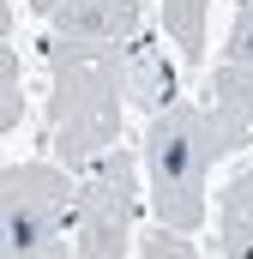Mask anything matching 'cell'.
<instances>
[{
    "label": "cell",
    "instance_id": "obj_1",
    "mask_svg": "<svg viewBox=\"0 0 253 259\" xmlns=\"http://www.w3.org/2000/svg\"><path fill=\"white\" fill-rule=\"evenodd\" d=\"M247 145H253V127L235 109L211 103V97L205 103H169L163 115H151L139 157H145V181H151L157 223L193 235L205 223V175L223 157L247 151Z\"/></svg>",
    "mask_w": 253,
    "mask_h": 259
},
{
    "label": "cell",
    "instance_id": "obj_2",
    "mask_svg": "<svg viewBox=\"0 0 253 259\" xmlns=\"http://www.w3.org/2000/svg\"><path fill=\"white\" fill-rule=\"evenodd\" d=\"M55 91H49V145L66 169H91L121 145L126 121V42L49 36L43 42Z\"/></svg>",
    "mask_w": 253,
    "mask_h": 259
},
{
    "label": "cell",
    "instance_id": "obj_3",
    "mask_svg": "<svg viewBox=\"0 0 253 259\" xmlns=\"http://www.w3.org/2000/svg\"><path fill=\"white\" fill-rule=\"evenodd\" d=\"M72 205H78V187L66 163H6L0 169V259H66Z\"/></svg>",
    "mask_w": 253,
    "mask_h": 259
},
{
    "label": "cell",
    "instance_id": "obj_4",
    "mask_svg": "<svg viewBox=\"0 0 253 259\" xmlns=\"http://www.w3.org/2000/svg\"><path fill=\"white\" fill-rule=\"evenodd\" d=\"M133 205H139V157L115 145L91 163V175L78 181L72 205V253L78 259H126L133 235Z\"/></svg>",
    "mask_w": 253,
    "mask_h": 259
},
{
    "label": "cell",
    "instance_id": "obj_5",
    "mask_svg": "<svg viewBox=\"0 0 253 259\" xmlns=\"http://www.w3.org/2000/svg\"><path fill=\"white\" fill-rule=\"evenodd\" d=\"M55 36H91V42H139V0H61L49 12Z\"/></svg>",
    "mask_w": 253,
    "mask_h": 259
},
{
    "label": "cell",
    "instance_id": "obj_6",
    "mask_svg": "<svg viewBox=\"0 0 253 259\" xmlns=\"http://www.w3.org/2000/svg\"><path fill=\"white\" fill-rule=\"evenodd\" d=\"M126 103L145 109V115H163L169 103H181L175 97V66H169V55L151 36L126 42Z\"/></svg>",
    "mask_w": 253,
    "mask_h": 259
},
{
    "label": "cell",
    "instance_id": "obj_7",
    "mask_svg": "<svg viewBox=\"0 0 253 259\" xmlns=\"http://www.w3.org/2000/svg\"><path fill=\"white\" fill-rule=\"evenodd\" d=\"M217 247L223 259H253V163L223 181V199H217Z\"/></svg>",
    "mask_w": 253,
    "mask_h": 259
},
{
    "label": "cell",
    "instance_id": "obj_8",
    "mask_svg": "<svg viewBox=\"0 0 253 259\" xmlns=\"http://www.w3.org/2000/svg\"><path fill=\"white\" fill-rule=\"evenodd\" d=\"M205 18H211V0H163V30L187 61L205 55Z\"/></svg>",
    "mask_w": 253,
    "mask_h": 259
},
{
    "label": "cell",
    "instance_id": "obj_9",
    "mask_svg": "<svg viewBox=\"0 0 253 259\" xmlns=\"http://www.w3.org/2000/svg\"><path fill=\"white\" fill-rule=\"evenodd\" d=\"M205 97H211V103H223V109H235V115H241V121L253 127V66H241V61H223L217 72H211Z\"/></svg>",
    "mask_w": 253,
    "mask_h": 259
},
{
    "label": "cell",
    "instance_id": "obj_10",
    "mask_svg": "<svg viewBox=\"0 0 253 259\" xmlns=\"http://www.w3.org/2000/svg\"><path fill=\"white\" fill-rule=\"evenodd\" d=\"M24 121V78H18V49L0 36V133H18Z\"/></svg>",
    "mask_w": 253,
    "mask_h": 259
},
{
    "label": "cell",
    "instance_id": "obj_11",
    "mask_svg": "<svg viewBox=\"0 0 253 259\" xmlns=\"http://www.w3.org/2000/svg\"><path fill=\"white\" fill-rule=\"evenodd\" d=\"M139 259H199V253H193V241L181 235V229L157 223V229H145V235H139Z\"/></svg>",
    "mask_w": 253,
    "mask_h": 259
},
{
    "label": "cell",
    "instance_id": "obj_12",
    "mask_svg": "<svg viewBox=\"0 0 253 259\" xmlns=\"http://www.w3.org/2000/svg\"><path fill=\"white\" fill-rule=\"evenodd\" d=\"M229 61L253 66V0H235V24H229V42H223Z\"/></svg>",
    "mask_w": 253,
    "mask_h": 259
},
{
    "label": "cell",
    "instance_id": "obj_13",
    "mask_svg": "<svg viewBox=\"0 0 253 259\" xmlns=\"http://www.w3.org/2000/svg\"><path fill=\"white\" fill-rule=\"evenodd\" d=\"M55 6H61V0H30V12H36V18H49Z\"/></svg>",
    "mask_w": 253,
    "mask_h": 259
}]
</instances>
